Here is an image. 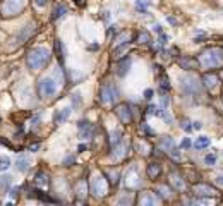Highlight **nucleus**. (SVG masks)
<instances>
[{"instance_id":"obj_1","label":"nucleus","mask_w":223,"mask_h":206,"mask_svg":"<svg viewBox=\"0 0 223 206\" xmlns=\"http://www.w3.org/2000/svg\"><path fill=\"white\" fill-rule=\"evenodd\" d=\"M199 64L203 67H218L223 64V48L213 47L208 48L201 53L199 57Z\"/></svg>"},{"instance_id":"obj_2","label":"nucleus","mask_w":223,"mask_h":206,"mask_svg":"<svg viewBox=\"0 0 223 206\" xmlns=\"http://www.w3.org/2000/svg\"><path fill=\"white\" fill-rule=\"evenodd\" d=\"M50 59V52L46 48H34V50L29 52V57H28V64L33 69H38V67L45 65Z\"/></svg>"},{"instance_id":"obj_3","label":"nucleus","mask_w":223,"mask_h":206,"mask_svg":"<svg viewBox=\"0 0 223 206\" xmlns=\"http://www.w3.org/2000/svg\"><path fill=\"white\" fill-rule=\"evenodd\" d=\"M180 86H182V91L186 95H197L199 93V81H197V77L190 76V74H186L180 79Z\"/></svg>"},{"instance_id":"obj_4","label":"nucleus","mask_w":223,"mask_h":206,"mask_svg":"<svg viewBox=\"0 0 223 206\" xmlns=\"http://www.w3.org/2000/svg\"><path fill=\"white\" fill-rule=\"evenodd\" d=\"M38 91H40L41 96H45V98H48V96H53L57 91V84L53 79H50V77H43L40 81V84H38Z\"/></svg>"},{"instance_id":"obj_5","label":"nucleus","mask_w":223,"mask_h":206,"mask_svg":"<svg viewBox=\"0 0 223 206\" xmlns=\"http://www.w3.org/2000/svg\"><path fill=\"white\" fill-rule=\"evenodd\" d=\"M101 103H105V105H108V103H113L117 100V88H113V86L108 83V84H105L103 88H101V96H100Z\"/></svg>"},{"instance_id":"obj_6","label":"nucleus","mask_w":223,"mask_h":206,"mask_svg":"<svg viewBox=\"0 0 223 206\" xmlns=\"http://www.w3.org/2000/svg\"><path fill=\"white\" fill-rule=\"evenodd\" d=\"M115 114L119 115V119L124 122V124H129L132 120V115H130V108L127 103H120L119 107L115 108Z\"/></svg>"},{"instance_id":"obj_7","label":"nucleus","mask_w":223,"mask_h":206,"mask_svg":"<svg viewBox=\"0 0 223 206\" xmlns=\"http://www.w3.org/2000/svg\"><path fill=\"white\" fill-rule=\"evenodd\" d=\"M107 189H108V186H107V182H105L103 177H96V179L93 180V192L96 196L107 194Z\"/></svg>"},{"instance_id":"obj_8","label":"nucleus","mask_w":223,"mask_h":206,"mask_svg":"<svg viewBox=\"0 0 223 206\" xmlns=\"http://www.w3.org/2000/svg\"><path fill=\"white\" fill-rule=\"evenodd\" d=\"M168 179H170V184L173 186L175 189H178V191H182V189L186 187V182H184V179H182L180 175H178L177 172H172Z\"/></svg>"},{"instance_id":"obj_9","label":"nucleus","mask_w":223,"mask_h":206,"mask_svg":"<svg viewBox=\"0 0 223 206\" xmlns=\"http://www.w3.org/2000/svg\"><path fill=\"white\" fill-rule=\"evenodd\" d=\"M194 192H196L197 196H213L216 191L213 187H209V186H206V184H197L196 187H194Z\"/></svg>"},{"instance_id":"obj_10","label":"nucleus","mask_w":223,"mask_h":206,"mask_svg":"<svg viewBox=\"0 0 223 206\" xmlns=\"http://www.w3.org/2000/svg\"><path fill=\"white\" fill-rule=\"evenodd\" d=\"M203 83H204V86L208 89H215L216 84H218V77L215 74H204L203 76Z\"/></svg>"},{"instance_id":"obj_11","label":"nucleus","mask_w":223,"mask_h":206,"mask_svg":"<svg viewBox=\"0 0 223 206\" xmlns=\"http://www.w3.org/2000/svg\"><path fill=\"white\" fill-rule=\"evenodd\" d=\"M139 203L141 204H155L156 203V198H155V194L153 192H141V198H139Z\"/></svg>"},{"instance_id":"obj_12","label":"nucleus","mask_w":223,"mask_h":206,"mask_svg":"<svg viewBox=\"0 0 223 206\" xmlns=\"http://www.w3.org/2000/svg\"><path fill=\"white\" fill-rule=\"evenodd\" d=\"M122 156H125V146L119 141V143H115V148H113V158L120 160Z\"/></svg>"},{"instance_id":"obj_13","label":"nucleus","mask_w":223,"mask_h":206,"mask_svg":"<svg viewBox=\"0 0 223 206\" xmlns=\"http://www.w3.org/2000/svg\"><path fill=\"white\" fill-rule=\"evenodd\" d=\"M161 168L158 163H151V165H148V177L149 179H156V177L160 175Z\"/></svg>"},{"instance_id":"obj_14","label":"nucleus","mask_w":223,"mask_h":206,"mask_svg":"<svg viewBox=\"0 0 223 206\" xmlns=\"http://www.w3.org/2000/svg\"><path fill=\"white\" fill-rule=\"evenodd\" d=\"M209 144H211L209 137L201 136V137H197V139H196V143H194V148H197V150H203V148H208Z\"/></svg>"},{"instance_id":"obj_15","label":"nucleus","mask_w":223,"mask_h":206,"mask_svg":"<svg viewBox=\"0 0 223 206\" xmlns=\"http://www.w3.org/2000/svg\"><path fill=\"white\" fill-rule=\"evenodd\" d=\"M28 168H29V160H28L26 156L17 158V170H19V172H26Z\"/></svg>"},{"instance_id":"obj_16","label":"nucleus","mask_w":223,"mask_h":206,"mask_svg":"<svg viewBox=\"0 0 223 206\" xmlns=\"http://www.w3.org/2000/svg\"><path fill=\"white\" fill-rule=\"evenodd\" d=\"M69 114H71V108H63L62 112H59V114L55 115V124H60V122H63L67 117H69Z\"/></svg>"},{"instance_id":"obj_17","label":"nucleus","mask_w":223,"mask_h":206,"mask_svg":"<svg viewBox=\"0 0 223 206\" xmlns=\"http://www.w3.org/2000/svg\"><path fill=\"white\" fill-rule=\"evenodd\" d=\"M156 192H158V194L161 196V198L163 199H167V198H170V187H168V186H158V187H156Z\"/></svg>"},{"instance_id":"obj_18","label":"nucleus","mask_w":223,"mask_h":206,"mask_svg":"<svg viewBox=\"0 0 223 206\" xmlns=\"http://www.w3.org/2000/svg\"><path fill=\"white\" fill-rule=\"evenodd\" d=\"M163 112H165V108L160 107V105H149V114L156 115V117H161Z\"/></svg>"},{"instance_id":"obj_19","label":"nucleus","mask_w":223,"mask_h":206,"mask_svg":"<svg viewBox=\"0 0 223 206\" xmlns=\"http://www.w3.org/2000/svg\"><path fill=\"white\" fill-rule=\"evenodd\" d=\"M129 67H130V60L125 59V60H124V62L119 65V70H117V74H119V76H125V72H127V69H129Z\"/></svg>"},{"instance_id":"obj_20","label":"nucleus","mask_w":223,"mask_h":206,"mask_svg":"<svg viewBox=\"0 0 223 206\" xmlns=\"http://www.w3.org/2000/svg\"><path fill=\"white\" fill-rule=\"evenodd\" d=\"M178 64H180L184 69H194V67H196V62L190 59H182V60H178Z\"/></svg>"},{"instance_id":"obj_21","label":"nucleus","mask_w":223,"mask_h":206,"mask_svg":"<svg viewBox=\"0 0 223 206\" xmlns=\"http://www.w3.org/2000/svg\"><path fill=\"white\" fill-rule=\"evenodd\" d=\"M9 167H11V160L7 158V156H0V170L4 172V170H7Z\"/></svg>"},{"instance_id":"obj_22","label":"nucleus","mask_w":223,"mask_h":206,"mask_svg":"<svg viewBox=\"0 0 223 206\" xmlns=\"http://www.w3.org/2000/svg\"><path fill=\"white\" fill-rule=\"evenodd\" d=\"M161 144H163V146H167V150H168V151H170L172 148H175L173 139H172V137H167V136H165L163 139H161Z\"/></svg>"},{"instance_id":"obj_23","label":"nucleus","mask_w":223,"mask_h":206,"mask_svg":"<svg viewBox=\"0 0 223 206\" xmlns=\"http://www.w3.org/2000/svg\"><path fill=\"white\" fill-rule=\"evenodd\" d=\"M36 182H38V184L46 186V184H48V177L45 175V173H38V175H36Z\"/></svg>"},{"instance_id":"obj_24","label":"nucleus","mask_w":223,"mask_h":206,"mask_svg":"<svg viewBox=\"0 0 223 206\" xmlns=\"http://www.w3.org/2000/svg\"><path fill=\"white\" fill-rule=\"evenodd\" d=\"M204 163H206L208 167H213V165L216 163V156H215V154H208V156L204 158Z\"/></svg>"},{"instance_id":"obj_25","label":"nucleus","mask_w":223,"mask_h":206,"mask_svg":"<svg viewBox=\"0 0 223 206\" xmlns=\"http://www.w3.org/2000/svg\"><path fill=\"white\" fill-rule=\"evenodd\" d=\"M190 122L189 120H182V124H180V127L184 129V131H186V132H190V131H192V125H189Z\"/></svg>"},{"instance_id":"obj_26","label":"nucleus","mask_w":223,"mask_h":206,"mask_svg":"<svg viewBox=\"0 0 223 206\" xmlns=\"http://www.w3.org/2000/svg\"><path fill=\"white\" fill-rule=\"evenodd\" d=\"M190 144H192V143H190L189 137H184V139H182V148H186V150H187V148H190Z\"/></svg>"},{"instance_id":"obj_27","label":"nucleus","mask_w":223,"mask_h":206,"mask_svg":"<svg viewBox=\"0 0 223 206\" xmlns=\"http://www.w3.org/2000/svg\"><path fill=\"white\" fill-rule=\"evenodd\" d=\"M139 40H141V43H148V41H149V34L148 33H142L141 36H139Z\"/></svg>"},{"instance_id":"obj_28","label":"nucleus","mask_w":223,"mask_h":206,"mask_svg":"<svg viewBox=\"0 0 223 206\" xmlns=\"http://www.w3.org/2000/svg\"><path fill=\"white\" fill-rule=\"evenodd\" d=\"M62 12H65V7H63V5H62V7H59V9H57V12H55V16H53V17H59V16H62Z\"/></svg>"},{"instance_id":"obj_29","label":"nucleus","mask_w":223,"mask_h":206,"mask_svg":"<svg viewBox=\"0 0 223 206\" xmlns=\"http://www.w3.org/2000/svg\"><path fill=\"white\" fill-rule=\"evenodd\" d=\"M141 129H144V131H146V132H148V134H153V131H151V129L148 127V124H142V125H141Z\"/></svg>"},{"instance_id":"obj_30","label":"nucleus","mask_w":223,"mask_h":206,"mask_svg":"<svg viewBox=\"0 0 223 206\" xmlns=\"http://www.w3.org/2000/svg\"><path fill=\"white\" fill-rule=\"evenodd\" d=\"M144 96H146V98H151V96H153V89H146V91H144Z\"/></svg>"},{"instance_id":"obj_31","label":"nucleus","mask_w":223,"mask_h":206,"mask_svg":"<svg viewBox=\"0 0 223 206\" xmlns=\"http://www.w3.org/2000/svg\"><path fill=\"white\" fill-rule=\"evenodd\" d=\"M201 127H203V125H201V122H192V129H197V131H199Z\"/></svg>"},{"instance_id":"obj_32","label":"nucleus","mask_w":223,"mask_h":206,"mask_svg":"<svg viewBox=\"0 0 223 206\" xmlns=\"http://www.w3.org/2000/svg\"><path fill=\"white\" fill-rule=\"evenodd\" d=\"M216 182H218L220 186H223V173H221V175H218V177H216Z\"/></svg>"},{"instance_id":"obj_33","label":"nucleus","mask_w":223,"mask_h":206,"mask_svg":"<svg viewBox=\"0 0 223 206\" xmlns=\"http://www.w3.org/2000/svg\"><path fill=\"white\" fill-rule=\"evenodd\" d=\"M155 31H156L158 34H161V33H163V31H161V26H160V24H156V26H155Z\"/></svg>"},{"instance_id":"obj_34","label":"nucleus","mask_w":223,"mask_h":206,"mask_svg":"<svg viewBox=\"0 0 223 206\" xmlns=\"http://www.w3.org/2000/svg\"><path fill=\"white\" fill-rule=\"evenodd\" d=\"M45 4H46V2H45V0H36V5H40V7H43Z\"/></svg>"},{"instance_id":"obj_35","label":"nucleus","mask_w":223,"mask_h":206,"mask_svg":"<svg viewBox=\"0 0 223 206\" xmlns=\"http://www.w3.org/2000/svg\"><path fill=\"white\" fill-rule=\"evenodd\" d=\"M167 21H168V22H170V24H177V21H175V19H173V17H168V19H167Z\"/></svg>"},{"instance_id":"obj_36","label":"nucleus","mask_w":223,"mask_h":206,"mask_svg":"<svg viewBox=\"0 0 223 206\" xmlns=\"http://www.w3.org/2000/svg\"><path fill=\"white\" fill-rule=\"evenodd\" d=\"M221 77H223V70H221Z\"/></svg>"}]
</instances>
